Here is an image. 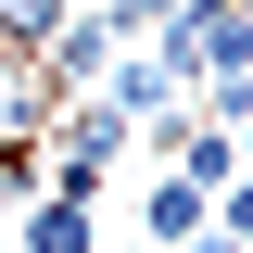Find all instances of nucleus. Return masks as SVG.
I'll return each instance as SVG.
<instances>
[{"instance_id": "f257e3e1", "label": "nucleus", "mask_w": 253, "mask_h": 253, "mask_svg": "<svg viewBox=\"0 0 253 253\" xmlns=\"http://www.w3.org/2000/svg\"><path fill=\"white\" fill-rule=\"evenodd\" d=\"M13 253H101L89 190H26V203H13Z\"/></svg>"}, {"instance_id": "f03ea898", "label": "nucleus", "mask_w": 253, "mask_h": 253, "mask_svg": "<svg viewBox=\"0 0 253 253\" xmlns=\"http://www.w3.org/2000/svg\"><path fill=\"white\" fill-rule=\"evenodd\" d=\"M203 228H215V190H190V177H152V190H139V241H152V253H190Z\"/></svg>"}, {"instance_id": "7ed1b4c3", "label": "nucleus", "mask_w": 253, "mask_h": 253, "mask_svg": "<svg viewBox=\"0 0 253 253\" xmlns=\"http://www.w3.org/2000/svg\"><path fill=\"white\" fill-rule=\"evenodd\" d=\"M38 114H51V76H38V51H26V38H0V152H26V139H38Z\"/></svg>"}, {"instance_id": "20e7f679", "label": "nucleus", "mask_w": 253, "mask_h": 253, "mask_svg": "<svg viewBox=\"0 0 253 253\" xmlns=\"http://www.w3.org/2000/svg\"><path fill=\"white\" fill-rule=\"evenodd\" d=\"M215 241H241V253H253V165H241V177L215 190Z\"/></svg>"}, {"instance_id": "39448f33", "label": "nucleus", "mask_w": 253, "mask_h": 253, "mask_svg": "<svg viewBox=\"0 0 253 253\" xmlns=\"http://www.w3.org/2000/svg\"><path fill=\"white\" fill-rule=\"evenodd\" d=\"M51 26H63V0H0V38H26V51H38Z\"/></svg>"}, {"instance_id": "423d86ee", "label": "nucleus", "mask_w": 253, "mask_h": 253, "mask_svg": "<svg viewBox=\"0 0 253 253\" xmlns=\"http://www.w3.org/2000/svg\"><path fill=\"white\" fill-rule=\"evenodd\" d=\"M190 253H241V241H215V228H203V241H190Z\"/></svg>"}, {"instance_id": "0eeeda50", "label": "nucleus", "mask_w": 253, "mask_h": 253, "mask_svg": "<svg viewBox=\"0 0 253 253\" xmlns=\"http://www.w3.org/2000/svg\"><path fill=\"white\" fill-rule=\"evenodd\" d=\"M63 13H101V0H63Z\"/></svg>"}]
</instances>
